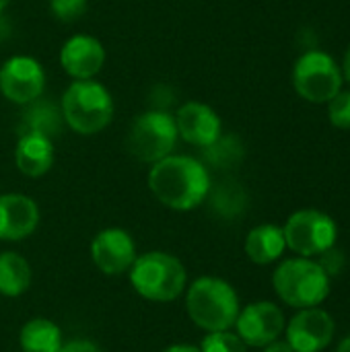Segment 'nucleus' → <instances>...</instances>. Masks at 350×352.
Masks as SVG:
<instances>
[{
	"label": "nucleus",
	"instance_id": "1",
	"mask_svg": "<svg viewBox=\"0 0 350 352\" xmlns=\"http://www.w3.org/2000/svg\"><path fill=\"white\" fill-rule=\"evenodd\" d=\"M146 184L163 206L177 212L196 210L208 200L212 188L210 171L204 161L175 153L151 165Z\"/></svg>",
	"mask_w": 350,
	"mask_h": 352
},
{
	"label": "nucleus",
	"instance_id": "2",
	"mask_svg": "<svg viewBox=\"0 0 350 352\" xmlns=\"http://www.w3.org/2000/svg\"><path fill=\"white\" fill-rule=\"evenodd\" d=\"M64 124L78 136L103 132L116 113V101L109 89L97 78L72 80L60 99Z\"/></svg>",
	"mask_w": 350,
	"mask_h": 352
},
{
	"label": "nucleus",
	"instance_id": "3",
	"mask_svg": "<svg viewBox=\"0 0 350 352\" xmlns=\"http://www.w3.org/2000/svg\"><path fill=\"white\" fill-rule=\"evenodd\" d=\"M239 309L237 291L223 278L200 276L186 289V311L194 326L206 334L233 330Z\"/></svg>",
	"mask_w": 350,
	"mask_h": 352
},
{
	"label": "nucleus",
	"instance_id": "4",
	"mask_svg": "<svg viewBox=\"0 0 350 352\" xmlns=\"http://www.w3.org/2000/svg\"><path fill=\"white\" fill-rule=\"evenodd\" d=\"M272 287L278 299L293 309L320 307L330 295L332 276L318 260L297 256L276 266Z\"/></svg>",
	"mask_w": 350,
	"mask_h": 352
},
{
	"label": "nucleus",
	"instance_id": "5",
	"mask_svg": "<svg viewBox=\"0 0 350 352\" xmlns=\"http://www.w3.org/2000/svg\"><path fill=\"white\" fill-rule=\"evenodd\" d=\"M132 289L146 301L169 303L188 289V270L184 262L167 252H146L136 256L128 270Z\"/></svg>",
	"mask_w": 350,
	"mask_h": 352
},
{
	"label": "nucleus",
	"instance_id": "6",
	"mask_svg": "<svg viewBox=\"0 0 350 352\" xmlns=\"http://www.w3.org/2000/svg\"><path fill=\"white\" fill-rule=\"evenodd\" d=\"M179 142L173 113L165 109H146L136 116L126 134V151L138 163L155 165L169 157Z\"/></svg>",
	"mask_w": 350,
	"mask_h": 352
},
{
	"label": "nucleus",
	"instance_id": "7",
	"mask_svg": "<svg viewBox=\"0 0 350 352\" xmlns=\"http://www.w3.org/2000/svg\"><path fill=\"white\" fill-rule=\"evenodd\" d=\"M297 95L309 103H328L344 82L342 70L336 60L322 50H307L293 66L291 74Z\"/></svg>",
	"mask_w": 350,
	"mask_h": 352
},
{
	"label": "nucleus",
	"instance_id": "8",
	"mask_svg": "<svg viewBox=\"0 0 350 352\" xmlns=\"http://www.w3.org/2000/svg\"><path fill=\"white\" fill-rule=\"evenodd\" d=\"M283 233L287 250H291L295 256L318 258L336 245L338 225L324 210L301 208L287 219Z\"/></svg>",
	"mask_w": 350,
	"mask_h": 352
},
{
	"label": "nucleus",
	"instance_id": "9",
	"mask_svg": "<svg viewBox=\"0 0 350 352\" xmlns=\"http://www.w3.org/2000/svg\"><path fill=\"white\" fill-rule=\"evenodd\" d=\"M45 80V68L33 56L17 54L0 64V95L14 105L23 107L43 97Z\"/></svg>",
	"mask_w": 350,
	"mask_h": 352
},
{
	"label": "nucleus",
	"instance_id": "10",
	"mask_svg": "<svg viewBox=\"0 0 350 352\" xmlns=\"http://www.w3.org/2000/svg\"><path fill=\"white\" fill-rule=\"evenodd\" d=\"M287 318L283 309L272 301H256L239 309L235 322V334L248 344V349H264L285 334Z\"/></svg>",
	"mask_w": 350,
	"mask_h": 352
},
{
	"label": "nucleus",
	"instance_id": "11",
	"mask_svg": "<svg viewBox=\"0 0 350 352\" xmlns=\"http://www.w3.org/2000/svg\"><path fill=\"white\" fill-rule=\"evenodd\" d=\"M334 318L322 307L297 309L285 326V340L295 352H322L334 340Z\"/></svg>",
	"mask_w": 350,
	"mask_h": 352
},
{
	"label": "nucleus",
	"instance_id": "12",
	"mask_svg": "<svg viewBox=\"0 0 350 352\" xmlns=\"http://www.w3.org/2000/svg\"><path fill=\"white\" fill-rule=\"evenodd\" d=\"M134 237L120 227H107L99 231L91 241V260L105 276L126 274L136 260Z\"/></svg>",
	"mask_w": 350,
	"mask_h": 352
},
{
	"label": "nucleus",
	"instance_id": "13",
	"mask_svg": "<svg viewBox=\"0 0 350 352\" xmlns=\"http://www.w3.org/2000/svg\"><path fill=\"white\" fill-rule=\"evenodd\" d=\"M179 140L190 146L206 148L223 136L221 116L202 101H186L173 113Z\"/></svg>",
	"mask_w": 350,
	"mask_h": 352
},
{
	"label": "nucleus",
	"instance_id": "14",
	"mask_svg": "<svg viewBox=\"0 0 350 352\" xmlns=\"http://www.w3.org/2000/svg\"><path fill=\"white\" fill-rule=\"evenodd\" d=\"M58 60L72 80L97 78L105 66V45L95 35L76 33L62 43Z\"/></svg>",
	"mask_w": 350,
	"mask_h": 352
},
{
	"label": "nucleus",
	"instance_id": "15",
	"mask_svg": "<svg viewBox=\"0 0 350 352\" xmlns=\"http://www.w3.org/2000/svg\"><path fill=\"white\" fill-rule=\"evenodd\" d=\"M39 206L33 198L19 192L0 194V241H23L39 225Z\"/></svg>",
	"mask_w": 350,
	"mask_h": 352
},
{
	"label": "nucleus",
	"instance_id": "16",
	"mask_svg": "<svg viewBox=\"0 0 350 352\" xmlns=\"http://www.w3.org/2000/svg\"><path fill=\"white\" fill-rule=\"evenodd\" d=\"M56 161L54 140L41 134H19L14 144V165L25 177H43Z\"/></svg>",
	"mask_w": 350,
	"mask_h": 352
},
{
	"label": "nucleus",
	"instance_id": "17",
	"mask_svg": "<svg viewBox=\"0 0 350 352\" xmlns=\"http://www.w3.org/2000/svg\"><path fill=\"white\" fill-rule=\"evenodd\" d=\"M64 118H62V109L60 103H54L52 99H47L45 95L23 105V113L17 126L19 134H41L47 138H56L60 136L62 128H64Z\"/></svg>",
	"mask_w": 350,
	"mask_h": 352
},
{
	"label": "nucleus",
	"instance_id": "18",
	"mask_svg": "<svg viewBox=\"0 0 350 352\" xmlns=\"http://www.w3.org/2000/svg\"><path fill=\"white\" fill-rule=\"evenodd\" d=\"M285 250H287V241H285L283 227L274 223L258 225L245 235L243 252L250 258V262L258 266H268V264L278 262Z\"/></svg>",
	"mask_w": 350,
	"mask_h": 352
},
{
	"label": "nucleus",
	"instance_id": "19",
	"mask_svg": "<svg viewBox=\"0 0 350 352\" xmlns=\"http://www.w3.org/2000/svg\"><path fill=\"white\" fill-rule=\"evenodd\" d=\"M62 344V330L47 318H33L19 332V346L23 352H58Z\"/></svg>",
	"mask_w": 350,
	"mask_h": 352
},
{
	"label": "nucleus",
	"instance_id": "20",
	"mask_svg": "<svg viewBox=\"0 0 350 352\" xmlns=\"http://www.w3.org/2000/svg\"><path fill=\"white\" fill-rule=\"evenodd\" d=\"M33 280L31 264L17 252L0 254V295L14 299L29 291Z\"/></svg>",
	"mask_w": 350,
	"mask_h": 352
},
{
	"label": "nucleus",
	"instance_id": "21",
	"mask_svg": "<svg viewBox=\"0 0 350 352\" xmlns=\"http://www.w3.org/2000/svg\"><path fill=\"white\" fill-rule=\"evenodd\" d=\"M202 151H204L206 163H210L215 167H229L241 155V146L237 144L235 138H229V136H221L217 142H212L210 146H206Z\"/></svg>",
	"mask_w": 350,
	"mask_h": 352
},
{
	"label": "nucleus",
	"instance_id": "22",
	"mask_svg": "<svg viewBox=\"0 0 350 352\" xmlns=\"http://www.w3.org/2000/svg\"><path fill=\"white\" fill-rule=\"evenodd\" d=\"M198 349L200 352H248V344L233 330H223L208 332Z\"/></svg>",
	"mask_w": 350,
	"mask_h": 352
},
{
	"label": "nucleus",
	"instance_id": "23",
	"mask_svg": "<svg viewBox=\"0 0 350 352\" xmlns=\"http://www.w3.org/2000/svg\"><path fill=\"white\" fill-rule=\"evenodd\" d=\"M328 118L330 124L338 130H350V89L338 91L328 101Z\"/></svg>",
	"mask_w": 350,
	"mask_h": 352
},
{
	"label": "nucleus",
	"instance_id": "24",
	"mask_svg": "<svg viewBox=\"0 0 350 352\" xmlns=\"http://www.w3.org/2000/svg\"><path fill=\"white\" fill-rule=\"evenodd\" d=\"M89 0H50V10L60 23H74L87 12Z\"/></svg>",
	"mask_w": 350,
	"mask_h": 352
},
{
	"label": "nucleus",
	"instance_id": "25",
	"mask_svg": "<svg viewBox=\"0 0 350 352\" xmlns=\"http://www.w3.org/2000/svg\"><path fill=\"white\" fill-rule=\"evenodd\" d=\"M58 352H103L99 349V344H95L89 338H74L62 344V349Z\"/></svg>",
	"mask_w": 350,
	"mask_h": 352
},
{
	"label": "nucleus",
	"instance_id": "26",
	"mask_svg": "<svg viewBox=\"0 0 350 352\" xmlns=\"http://www.w3.org/2000/svg\"><path fill=\"white\" fill-rule=\"evenodd\" d=\"M262 352H295L293 351V346L287 342V340H274V342H270V344H266Z\"/></svg>",
	"mask_w": 350,
	"mask_h": 352
},
{
	"label": "nucleus",
	"instance_id": "27",
	"mask_svg": "<svg viewBox=\"0 0 350 352\" xmlns=\"http://www.w3.org/2000/svg\"><path fill=\"white\" fill-rule=\"evenodd\" d=\"M163 352H200V349L192 346V344H173V346L165 349Z\"/></svg>",
	"mask_w": 350,
	"mask_h": 352
},
{
	"label": "nucleus",
	"instance_id": "28",
	"mask_svg": "<svg viewBox=\"0 0 350 352\" xmlns=\"http://www.w3.org/2000/svg\"><path fill=\"white\" fill-rule=\"evenodd\" d=\"M342 76L347 78V82H350V45L344 54V60H342Z\"/></svg>",
	"mask_w": 350,
	"mask_h": 352
},
{
	"label": "nucleus",
	"instance_id": "29",
	"mask_svg": "<svg viewBox=\"0 0 350 352\" xmlns=\"http://www.w3.org/2000/svg\"><path fill=\"white\" fill-rule=\"evenodd\" d=\"M336 352H350V334L349 336H344V338L340 340V344H338Z\"/></svg>",
	"mask_w": 350,
	"mask_h": 352
},
{
	"label": "nucleus",
	"instance_id": "30",
	"mask_svg": "<svg viewBox=\"0 0 350 352\" xmlns=\"http://www.w3.org/2000/svg\"><path fill=\"white\" fill-rule=\"evenodd\" d=\"M8 4H10V0H0V14L6 10V6H8Z\"/></svg>",
	"mask_w": 350,
	"mask_h": 352
}]
</instances>
